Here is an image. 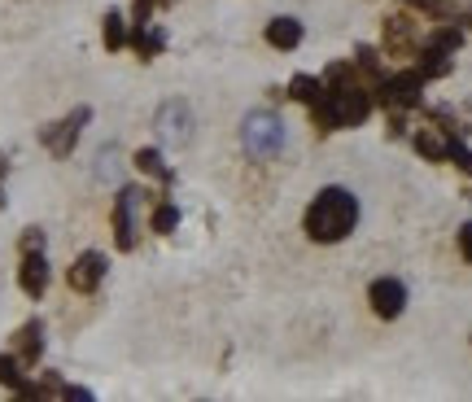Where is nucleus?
I'll list each match as a JSON object with an SVG mask.
<instances>
[{
    "instance_id": "nucleus-1",
    "label": "nucleus",
    "mask_w": 472,
    "mask_h": 402,
    "mask_svg": "<svg viewBox=\"0 0 472 402\" xmlns=\"http://www.w3.org/2000/svg\"><path fill=\"white\" fill-rule=\"evenodd\" d=\"M354 223H359V201L345 188H324L306 210V236L315 245H337L354 232Z\"/></svg>"
},
{
    "instance_id": "nucleus-2",
    "label": "nucleus",
    "mask_w": 472,
    "mask_h": 402,
    "mask_svg": "<svg viewBox=\"0 0 472 402\" xmlns=\"http://www.w3.org/2000/svg\"><path fill=\"white\" fill-rule=\"evenodd\" d=\"M240 140H245V153L254 162H267V158L280 153V144H284V127H280L275 114H249L245 127H240Z\"/></svg>"
},
{
    "instance_id": "nucleus-3",
    "label": "nucleus",
    "mask_w": 472,
    "mask_h": 402,
    "mask_svg": "<svg viewBox=\"0 0 472 402\" xmlns=\"http://www.w3.org/2000/svg\"><path fill=\"white\" fill-rule=\"evenodd\" d=\"M420 88H424V74L420 70H403L394 79H380L371 100H380L389 109H411V105H420Z\"/></svg>"
},
{
    "instance_id": "nucleus-4",
    "label": "nucleus",
    "mask_w": 472,
    "mask_h": 402,
    "mask_svg": "<svg viewBox=\"0 0 472 402\" xmlns=\"http://www.w3.org/2000/svg\"><path fill=\"white\" fill-rule=\"evenodd\" d=\"M88 118H92V109H88V105H79V109H70V114L62 118V123L44 127V132H39L44 149H48L53 158H66L70 149H74V140H79V132L88 127Z\"/></svg>"
},
{
    "instance_id": "nucleus-5",
    "label": "nucleus",
    "mask_w": 472,
    "mask_h": 402,
    "mask_svg": "<svg viewBox=\"0 0 472 402\" xmlns=\"http://www.w3.org/2000/svg\"><path fill=\"white\" fill-rule=\"evenodd\" d=\"M333 100V114H337V127H359L363 118L371 114V92L368 88H359V83H350V88H337V92H328Z\"/></svg>"
},
{
    "instance_id": "nucleus-6",
    "label": "nucleus",
    "mask_w": 472,
    "mask_h": 402,
    "mask_svg": "<svg viewBox=\"0 0 472 402\" xmlns=\"http://www.w3.org/2000/svg\"><path fill=\"white\" fill-rule=\"evenodd\" d=\"M144 193L140 188H123L114 201V240L118 249H135V210H140Z\"/></svg>"
},
{
    "instance_id": "nucleus-7",
    "label": "nucleus",
    "mask_w": 472,
    "mask_h": 402,
    "mask_svg": "<svg viewBox=\"0 0 472 402\" xmlns=\"http://www.w3.org/2000/svg\"><path fill=\"white\" fill-rule=\"evenodd\" d=\"M368 302H371V310H376L380 319H398V315H403V306H406L403 280H394V275H385V280H371Z\"/></svg>"
},
{
    "instance_id": "nucleus-8",
    "label": "nucleus",
    "mask_w": 472,
    "mask_h": 402,
    "mask_svg": "<svg viewBox=\"0 0 472 402\" xmlns=\"http://www.w3.org/2000/svg\"><path fill=\"white\" fill-rule=\"evenodd\" d=\"M158 132H162L167 144H188V135H193V109L184 100H167L158 109Z\"/></svg>"
},
{
    "instance_id": "nucleus-9",
    "label": "nucleus",
    "mask_w": 472,
    "mask_h": 402,
    "mask_svg": "<svg viewBox=\"0 0 472 402\" xmlns=\"http://www.w3.org/2000/svg\"><path fill=\"white\" fill-rule=\"evenodd\" d=\"M66 280H70V289H74V293H92V289L105 280V254H97V249L79 254V258L70 263Z\"/></svg>"
},
{
    "instance_id": "nucleus-10",
    "label": "nucleus",
    "mask_w": 472,
    "mask_h": 402,
    "mask_svg": "<svg viewBox=\"0 0 472 402\" xmlns=\"http://www.w3.org/2000/svg\"><path fill=\"white\" fill-rule=\"evenodd\" d=\"M18 284H22L31 298H44V289H48V263H44V249H27V254H22Z\"/></svg>"
},
{
    "instance_id": "nucleus-11",
    "label": "nucleus",
    "mask_w": 472,
    "mask_h": 402,
    "mask_svg": "<svg viewBox=\"0 0 472 402\" xmlns=\"http://www.w3.org/2000/svg\"><path fill=\"white\" fill-rule=\"evenodd\" d=\"M13 354H18L22 363H39V354H44V324H39V319L22 324V328L13 333Z\"/></svg>"
},
{
    "instance_id": "nucleus-12",
    "label": "nucleus",
    "mask_w": 472,
    "mask_h": 402,
    "mask_svg": "<svg viewBox=\"0 0 472 402\" xmlns=\"http://www.w3.org/2000/svg\"><path fill=\"white\" fill-rule=\"evenodd\" d=\"M127 44H132L135 53L149 62V57H158L162 48H167V35L162 27H149V22H135V31H127Z\"/></svg>"
},
{
    "instance_id": "nucleus-13",
    "label": "nucleus",
    "mask_w": 472,
    "mask_h": 402,
    "mask_svg": "<svg viewBox=\"0 0 472 402\" xmlns=\"http://www.w3.org/2000/svg\"><path fill=\"white\" fill-rule=\"evenodd\" d=\"M267 44L271 48H280V53L298 48V44H302V22H298V18H271L267 22Z\"/></svg>"
},
{
    "instance_id": "nucleus-14",
    "label": "nucleus",
    "mask_w": 472,
    "mask_h": 402,
    "mask_svg": "<svg viewBox=\"0 0 472 402\" xmlns=\"http://www.w3.org/2000/svg\"><path fill=\"white\" fill-rule=\"evenodd\" d=\"M420 74L424 79H446L450 74V53H441V48H433V44H424V53H420Z\"/></svg>"
},
{
    "instance_id": "nucleus-15",
    "label": "nucleus",
    "mask_w": 472,
    "mask_h": 402,
    "mask_svg": "<svg viewBox=\"0 0 472 402\" xmlns=\"http://www.w3.org/2000/svg\"><path fill=\"white\" fill-rule=\"evenodd\" d=\"M123 44H127V18H123L118 9H109V13H105V48L118 53Z\"/></svg>"
},
{
    "instance_id": "nucleus-16",
    "label": "nucleus",
    "mask_w": 472,
    "mask_h": 402,
    "mask_svg": "<svg viewBox=\"0 0 472 402\" xmlns=\"http://www.w3.org/2000/svg\"><path fill=\"white\" fill-rule=\"evenodd\" d=\"M324 92H328V88H324L319 79H310V74H298V79L289 83V97L302 100V105H315V100L324 97Z\"/></svg>"
},
{
    "instance_id": "nucleus-17",
    "label": "nucleus",
    "mask_w": 472,
    "mask_h": 402,
    "mask_svg": "<svg viewBox=\"0 0 472 402\" xmlns=\"http://www.w3.org/2000/svg\"><path fill=\"white\" fill-rule=\"evenodd\" d=\"M135 167L144 170V175H153V179H170V167L162 162L158 149H140V153H135Z\"/></svg>"
},
{
    "instance_id": "nucleus-18",
    "label": "nucleus",
    "mask_w": 472,
    "mask_h": 402,
    "mask_svg": "<svg viewBox=\"0 0 472 402\" xmlns=\"http://www.w3.org/2000/svg\"><path fill=\"white\" fill-rule=\"evenodd\" d=\"M385 35H389V48H394V53H406V48H411V22H403V18H389V22H385Z\"/></svg>"
},
{
    "instance_id": "nucleus-19",
    "label": "nucleus",
    "mask_w": 472,
    "mask_h": 402,
    "mask_svg": "<svg viewBox=\"0 0 472 402\" xmlns=\"http://www.w3.org/2000/svg\"><path fill=\"white\" fill-rule=\"evenodd\" d=\"M179 228V210L170 205V201H162V205H153V232L158 236H167Z\"/></svg>"
},
{
    "instance_id": "nucleus-20",
    "label": "nucleus",
    "mask_w": 472,
    "mask_h": 402,
    "mask_svg": "<svg viewBox=\"0 0 472 402\" xmlns=\"http://www.w3.org/2000/svg\"><path fill=\"white\" fill-rule=\"evenodd\" d=\"M446 144H450V140H441L438 132H420V135H415V149H420L424 158H433V162L446 158Z\"/></svg>"
},
{
    "instance_id": "nucleus-21",
    "label": "nucleus",
    "mask_w": 472,
    "mask_h": 402,
    "mask_svg": "<svg viewBox=\"0 0 472 402\" xmlns=\"http://www.w3.org/2000/svg\"><path fill=\"white\" fill-rule=\"evenodd\" d=\"M0 385H9V389L22 385V359L18 354H0Z\"/></svg>"
},
{
    "instance_id": "nucleus-22",
    "label": "nucleus",
    "mask_w": 472,
    "mask_h": 402,
    "mask_svg": "<svg viewBox=\"0 0 472 402\" xmlns=\"http://www.w3.org/2000/svg\"><path fill=\"white\" fill-rule=\"evenodd\" d=\"M429 44L441 48V53H455V48L464 44V31H459V27H438V31L429 35Z\"/></svg>"
},
{
    "instance_id": "nucleus-23",
    "label": "nucleus",
    "mask_w": 472,
    "mask_h": 402,
    "mask_svg": "<svg viewBox=\"0 0 472 402\" xmlns=\"http://www.w3.org/2000/svg\"><path fill=\"white\" fill-rule=\"evenodd\" d=\"M324 83H328V92H337V88H350V83H354V70H350V66H337V62H333V66H328V74H324Z\"/></svg>"
},
{
    "instance_id": "nucleus-24",
    "label": "nucleus",
    "mask_w": 472,
    "mask_h": 402,
    "mask_svg": "<svg viewBox=\"0 0 472 402\" xmlns=\"http://www.w3.org/2000/svg\"><path fill=\"white\" fill-rule=\"evenodd\" d=\"M27 249H44V232L39 228H27V236H22V254Z\"/></svg>"
},
{
    "instance_id": "nucleus-25",
    "label": "nucleus",
    "mask_w": 472,
    "mask_h": 402,
    "mask_svg": "<svg viewBox=\"0 0 472 402\" xmlns=\"http://www.w3.org/2000/svg\"><path fill=\"white\" fill-rule=\"evenodd\" d=\"M459 249H464V258L472 263V223H464V228H459Z\"/></svg>"
},
{
    "instance_id": "nucleus-26",
    "label": "nucleus",
    "mask_w": 472,
    "mask_h": 402,
    "mask_svg": "<svg viewBox=\"0 0 472 402\" xmlns=\"http://www.w3.org/2000/svg\"><path fill=\"white\" fill-rule=\"evenodd\" d=\"M411 9H429V13H441V0H403Z\"/></svg>"
},
{
    "instance_id": "nucleus-27",
    "label": "nucleus",
    "mask_w": 472,
    "mask_h": 402,
    "mask_svg": "<svg viewBox=\"0 0 472 402\" xmlns=\"http://www.w3.org/2000/svg\"><path fill=\"white\" fill-rule=\"evenodd\" d=\"M464 22H468V27H472V9H468V13H464Z\"/></svg>"
},
{
    "instance_id": "nucleus-28",
    "label": "nucleus",
    "mask_w": 472,
    "mask_h": 402,
    "mask_svg": "<svg viewBox=\"0 0 472 402\" xmlns=\"http://www.w3.org/2000/svg\"><path fill=\"white\" fill-rule=\"evenodd\" d=\"M4 167H9V162H4V158H0V175H4Z\"/></svg>"
}]
</instances>
